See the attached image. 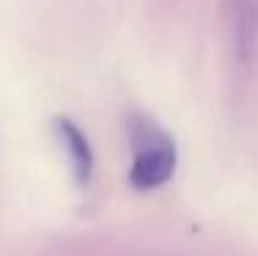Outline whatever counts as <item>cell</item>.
<instances>
[{
  "label": "cell",
  "mask_w": 258,
  "mask_h": 256,
  "mask_svg": "<svg viewBox=\"0 0 258 256\" xmlns=\"http://www.w3.org/2000/svg\"><path fill=\"white\" fill-rule=\"evenodd\" d=\"M129 141H132V168H129V185L135 190H154L170 182L176 174L179 151L176 141L168 130L146 116L129 119Z\"/></svg>",
  "instance_id": "obj_1"
},
{
  "label": "cell",
  "mask_w": 258,
  "mask_h": 256,
  "mask_svg": "<svg viewBox=\"0 0 258 256\" xmlns=\"http://www.w3.org/2000/svg\"><path fill=\"white\" fill-rule=\"evenodd\" d=\"M52 130H55V135H58L60 146L66 149V155H69L77 185L85 187L91 182V176H94V149H91V143H88V135H85L72 119H66V116H58V119L52 121Z\"/></svg>",
  "instance_id": "obj_2"
},
{
  "label": "cell",
  "mask_w": 258,
  "mask_h": 256,
  "mask_svg": "<svg viewBox=\"0 0 258 256\" xmlns=\"http://www.w3.org/2000/svg\"><path fill=\"white\" fill-rule=\"evenodd\" d=\"M228 17L236 56L247 61L258 36V0H228Z\"/></svg>",
  "instance_id": "obj_3"
}]
</instances>
